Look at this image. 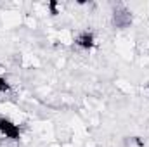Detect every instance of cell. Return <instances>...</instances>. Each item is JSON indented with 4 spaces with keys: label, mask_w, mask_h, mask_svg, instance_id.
Segmentation results:
<instances>
[{
    "label": "cell",
    "mask_w": 149,
    "mask_h": 147,
    "mask_svg": "<svg viewBox=\"0 0 149 147\" xmlns=\"http://www.w3.org/2000/svg\"><path fill=\"white\" fill-rule=\"evenodd\" d=\"M57 40L61 42V45H66V47L74 45V35H73V31L68 30V28H61V30H59Z\"/></svg>",
    "instance_id": "2"
},
{
    "label": "cell",
    "mask_w": 149,
    "mask_h": 147,
    "mask_svg": "<svg viewBox=\"0 0 149 147\" xmlns=\"http://www.w3.org/2000/svg\"><path fill=\"white\" fill-rule=\"evenodd\" d=\"M10 88H12V83H10L7 78H0V95L9 94V92H10Z\"/></svg>",
    "instance_id": "4"
},
{
    "label": "cell",
    "mask_w": 149,
    "mask_h": 147,
    "mask_svg": "<svg viewBox=\"0 0 149 147\" xmlns=\"http://www.w3.org/2000/svg\"><path fill=\"white\" fill-rule=\"evenodd\" d=\"M24 23H26V26H28V28H31V30H35V28L38 26V21H37V17H35L33 14H26Z\"/></svg>",
    "instance_id": "5"
},
{
    "label": "cell",
    "mask_w": 149,
    "mask_h": 147,
    "mask_svg": "<svg viewBox=\"0 0 149 147\" xmlns=\"http://www.w3.org/2000/svg\"><path fill=\"white\" fill-rule=\"evenodd\" d=\"M94 42H95V38L88 31H81V33L74 35V47L80 50H90L94 47Z\"/></svg>",
    "instance_id": "1"
},
{
    "label": "cell",
    "mask_w": 149,
    "mask_h": 147,
    "mask_svg": "<svg viewBox=\"0 0 149 147\" xmlns=\"http://www.w3.org/2000/svg\"><path fill=\"white\" fill-rule=\"evenodd\" d=\"M45 147H61V144L59 142H50V144H47Z\"/></svg>",
    "instance_id": "6"
},
{
    "label": "cell",
    "mask_w": 149,
    "mask_h": 147,
    "mask_svg": "<svg viewBox=\"0 0 149 147\" xmlns=\"http://www.w3.org/2000/svg\"><path fill=\"white\" fill-rule=\"evenodd\" d=\"M47 9H49L50 16H63L66 12V3L64 2H49Z\"/></svg>",
    "instance_id": "3"
}]
</instances>
